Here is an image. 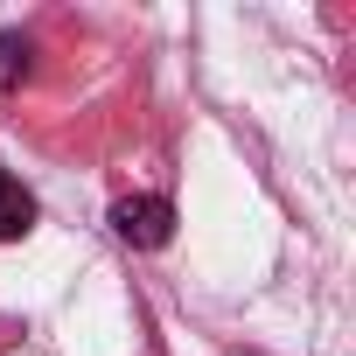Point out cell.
I'll return each mask as SVG.
<instances>
[{
    "label": "cell",
    "instance_id": "cell-1",
    "mask_svg": "<svg viewBox=\"0 0 356 356\" xmlns=\"http://www.w3.org/2000/svg\"><path fill=\"white\" fill-rule=\"evenodd\" d=\"M112 231L133 245V252H161L175 238V203L168 196H119L112 203Z\"/></svg>",
    "mask_w": 356,
    "mask_h": 356
},
{
    "label": "cell",
    "instance_id": "cell-3",
    "mask_svg": "<svg viewBox=\"0 0 356 356\" xmlns=\"http://www.w3.org/2000/svg\"><path fill=\"white\" fill-rule=\"evenodd\" d=\"M29 70H35V42L15 35V29H0V91H22Z\"/></svg>",
    "mask_w": 356,
    "mask_h": 356
},
{
    "label": "cell",
    "instance_id": "cell-2",
    "mask_svg": "<svg viewBox=\"0 0 356 356\" xmlns=\"http://www.w3.org/2000/svg\"><path fill=\"white\" fill-rule=\"evenodd\" d=\"M29 231H35V196L0 168V238H29Z\"/></svg>",
    "mask_w": 356,
    "mask_h": 356
}]
</instances>
